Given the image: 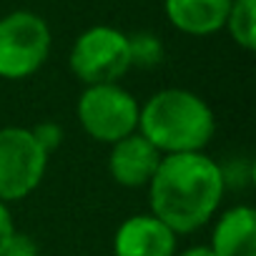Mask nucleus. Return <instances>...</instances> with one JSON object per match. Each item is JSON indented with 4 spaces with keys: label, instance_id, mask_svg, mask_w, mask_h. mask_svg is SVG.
<instances>
[{
    "label": "nucleus",
    "instance_id": "nucleus-15",
    "mask_svg": "<svg viewBox=\"0 0 256 256\" xmlns=\"http://www.w3.org/2000/svg\"><path fill=\"white\" fill-rule=\"evenodd\" d=\"M16 231H18V228H16V221H13V216H10L8 204L0 201V254H3L6 244L10 241V236H13Z\"/></svg>",
    "mask_w": 256,
    "mask_h": 256
},
{
    "label": "nucleus",
    "instance_id": "nucleus-5",
    "mask_svg": "<svg viewBox=\"0 0 256 256\" xmlns=\"http://www.w3.org/2000/svg\"><path fill=\"white\" fill-rule=\"evenodd\" d=\"M138 100L118 83L86 86L78 98V120L98 144H116L138 131Z\"/></svg>",
    "mask_w": 256,
    "mask_h": 256
},
{
    "label": "nucleus",
    "instance_id": "nucleus-16",
    "mask_svg": "<svg viewBox=\"0 0 256 256\" xmlns=\"http://www.w3.org/2000/svg\"><path fill=\"white\" fill-rule=\"evenodd\" d=\"M176 256H214V251L208 244H198V246H188L186 251H181Z\"/></svg>",
    "mask_w": 256,
    "mask_h": 256
},
{
    "label": "nucleus",
    "instance_id": "nucleus-3",
    "mask_svg": "<svg viewBox=\"0 0 256 256\" xmlns=\"http://www.w3.org/2000/svg\"><path fill=\"white\" fill-rule=\"evenodd\" d=\"M50 28L30 10H16L0 18V78L26 80L36 76L50 56Z\"/></svg>",
    "mask_w": 256,
    "mask_h": 256
},
{
    "label": "nucleus",
    "instance_id": "nucleus-2",
    "mask_svg": "<svg viewBox=\"0 0 256 256\" xmlns=\"http://www.w3.org/2000/svg\"><path fill=\"white\" fill-rule=\"evenodd\" d=\"M138 134L164 156L198 154L216 134V116L194 90L164 88L141 106Z\"/></svg>",
    "mask_w": 256,
    "mask_h": 256
},
{
    "label": "nucleus",
    "instance_id": "nucleus-7",
    "mask_svg": "<svg viewBox=\"0 0 256 256\" xmlns=\"http://www.w3.org/2000/svg\"><path fill=\"white\" fill-rule=\"evenodd\" d=\"M161 158H164V154L136 131L131 136H126V138L110 144L108 174H110V178L118 186L141 188V186L151 184Z\"/></svg>",
    "mask_w": 256,
    "mask_h": 256
},
{
    "label": "nucleus",
    "instance_id": "nucleus-13",
    "mask_svg": "<svg viewBox=\"0 0 256 256\" xmlns=\"http://www.w3.org/2000/svg\"><path fill=\"white\" fill-rule=\"evenodd\" d=\"M30 134L36 136V141H38V146L50 156L60 144H63V128L58 126V123H53V120H46V123H38L36 128H30Z\"/></svg>",
    "mask_w": 256,
    "mask_h": 256
},
{
    "label": "nucleus",
    "instance_id": "nucleus-9",
    "mask_svg": "<svg viewBox=\"0 0 256 256\" xmlns=\"http://www.w3.org/2000/svg\"><path fill=\"white\" fill-rule=\"evenodd\" d=\"M208 246L214 256H256V211L246 204L224 211Z\"/></svg>",
    "mask_w": 256,
    "mask_h": 256
},
{
    "label": "nucleus",
    "instance_id": "nucleus-14",
    "mask_svg": "<svg viewBox=\"0 0 256 256\" xmlns=\"http://www.w3.org/2000/svg\"><path fill=\"white\" fill-rule=\"evenodd\" d=\"M0 256H38V246H36V241L28 234L16 231L10 236V241L6 244V248H3Z\"/></svg>",
    "mask_w": 256,
    "mask_h": 256
},
{
    "label": "nucleus",
    "instance_id": "nucleus-1",
    "mask_svg": "<svg viewBox=\"0 0 256 256\" xmlns=\"http://www.w3.org/2000/svg\"><path fill=\"white\" fill-rule=\"evenodd\" d=\"M226 191L224 168L198 154H168L161 158L151 184V214L161 218L176 236L191 234L211 221Z\"/></svg>",
    "mask_w": 256,
    "mask_h": 256
},
{
    "label": "nucleus",
    "instance_id": "nucleus-6",
    "mask_svg": "<svg viewBox=\"0 0 256 256\" xmlns=\"http://www.w3.org/2000/svg\"><path fill=\"white\" fill-rule=\"evenodd\" d=\"M48 158L30 128H0V201L10 204L30 196L46 176Z\"/></svg>",
    "mask_w": 256,
    "mask_h": 256
},
{
    "label": "nucleus",
    "instance_id": "nucleus-12",
    "mask_svg": "<svg viewBox=\"0 0 256 256\" xmlns=\"http://www.w3.org/2000/svg\"><path fill=\"white\" fill-rule=\"evenodd\" d=\"M128 48H131V66L136 68H154L164 60V43L154 33L128 36Z\"/></svg>",
    "mask_w": 256,
    "mask_h": 256
},
{
    "label": "nucleus",
    "instance_id": "nucleus-4",
    "mask_svg": "<svg viewBox=\"0 0 256 256\" xmlns=\"http://www.w3.org/2000/svg\"><path fill=\"white\" fill-rule=\"evenodd\" d=\"M68 63L73 76L86 86L118 83L134 68L128 36L113 26H93L76 38Z\"/></svg>",
    "mask_w": 256,
    "mask_h": 256
},
{
    "label": "nucleus",
    "instance_id": "nucleus-10",
    "mask_svg": "<svg viewBox=\"0 0 256 256\" xmlns=\"http://www.w3.org/2000/svg\"><path fill=\"white\" fill-rule=\"evenodd\" d=\"M231 0H164L168 23L186 36H214L224 28Z\"/></svg>",
    "mask_w": 256,
    "mask_h": 256
},
{
    "label": "nucleus",
    "instance_id": "nucleus-8",
    "mask_svg": "<svg viewBox=\"0 0 256 256\" xmlns=\"http://www.w3.org/2000/svg\"><path fill=\"white\" fill-rule=\"evenodd\" d=\"M116 256H176V234L154 214L126 218L113 236Z\"/></svg>",
    "mask_w": 256,
    "mask_h": 256
},
{
    "label": "nucleus",
    "instance_id": "nucleus-11",
    "mask_svg": "<svg viewBox=\"0 0 256 256\" xmlns=\"http://www.w3.org/2000/svg\"><path fill=\"white\" fill-rule=\"evenodd\" d=\"M224 28L228 30L231 40L238 48L254 50L256 48V0H231Z\"/></svg>",
    "mask_w": 256,
    "mask_h": 256
}]
</instances>
